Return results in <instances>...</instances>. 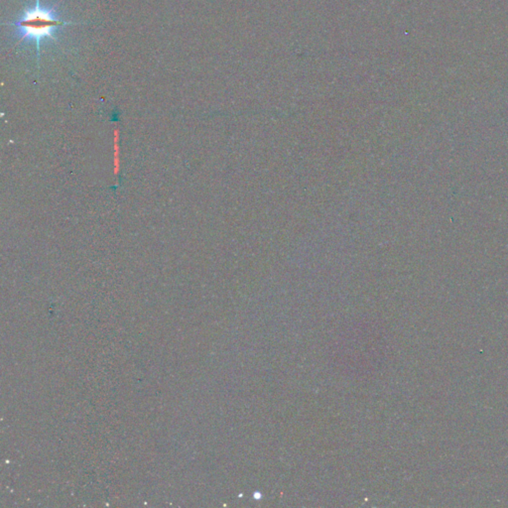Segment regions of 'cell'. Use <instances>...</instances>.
<instances>
[{
    "instance_id": "obj_2",
    "label": "cell",
    "mask_w": 508,
    "mask_h": 508,
    "mask_svg": "<svg viewBox=\"0 0 508 508\" xmlns=\"http://www.w3.org/2000/svg\"><path fill=\"white\" fill-rule=\"evenodd\" d=\"M120 132L118 128L114 130V174L118 177L122 169V160H120Z\"/></svg>"
},
{
    "instance_id": "obj_1",
    "label": "cell",
    "mask_w": 508,
    "mask_h": 508,
    "mask_svg": "<svg viewBox=\"0 0 508 508\" xmlns=\"http://www.w3.org/2000/svg\"><path fill=\"white\" fill-rule=\"evenodd\" d=\"M54 8L41 5L40 0H36L34 7L26 9L17 21L3 23L2 25L14 26L19 33V40L15 46L24 41H35L37 50V64L40 63V47L45 39L57 40L54 32L57 28L66 25H78L80 23L66 22L58 18Z\"/></svg>"
}]
</instances>
